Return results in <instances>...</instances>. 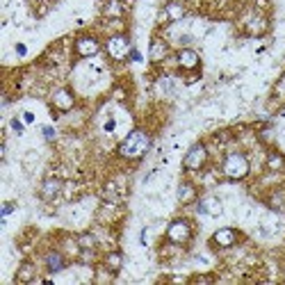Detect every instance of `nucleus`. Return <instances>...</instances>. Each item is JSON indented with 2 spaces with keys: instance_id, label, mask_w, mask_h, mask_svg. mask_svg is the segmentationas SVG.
Instances as JSON below:
<instances>
[{
  "instance_id": "nucleus-1",
  "label": "nucleus",
  "mask_w": 285,
  "mask_h": 285,
  "mask_svg": "<svg viewBox=\"0 0 285 285\" xmlns=\"http://www.w3.org/2000/svg\"><path fill=\"white\" fill-rule=\"evenodd\" d=\"M151 146V137L144 133V130H133L130 135L121 142L119 146V155L121 158H128V160H139L149 151Z\"/></svg>"
},
{
  "instance_id": "nucleus-2",
  "label": "nucleus",
  "mask_w": 285,
  "mask_h": 285,
  "mask_svg": "<svg viewBox=\"0 0 285 285\" xmlns=\"http://www.w3.org/2000/svg\"><path fill=\"white\" fill-rule=\"evenodd\" d=\"M249 173V160L242 153H231L224 160V176L231 180H242Z\"/></svg>"
},
{
  "instance_id": "nucleus-3",
  "label": "nucleus",
  "mask_w": 285,
  "mask_h": 285,
  "mask_svg": "<svg viewBox=\"0 0 285 285\" xmlns=\"http://www.w3.org/2000/svg\"><path fill=\"white\" fill-rule=\"evenodd\" d=\"M205 158H208L205 146H203V144H194V146L187 151V155H185V160H183V165H185V169L196 171V169H201V167L205 165Z\"/></svg>"
},
{
  "instance_id": "nucleus-4",
  "label": "nucleus",
  "mask_w": 285,
  "mask_h": 285,
  "mask_svg": "<svg viewBox=\"0 0 285 285\" xmlns=\"http://www.w3.org/2000/svg\"><path fill=\"white\" fill-rule=\"evenodd\" d=\"M107 53H110L112 60H126L128 55H130V44H128V39L121 37V34L112 37L107 41Z\"/></svg>"
},
{
  "instance_id": "nucleus-5",
  "label": "nucleus",
  "mask_w": 285,
  "mask_h": 285,
  "mask_svg": "<svg viewBox=\"0 0 285 285\" xmlns=\"http://www.w3.org/2000/svg\"><path fill=\"white\" fill-rule=\"evenodd\" d=\"M189 235H192V228H189V224H187V221H183V219L173 221V224L167 228V237H169L171 242H176V244L187 242Z\"/></svg>"
},
{
  "instance_id": "nucleus-6",
  "label": "nucleus",
  "mask_w": 285,
  "mask_h": 285,
  "mask_svg": "<svg viewBox=\"0 0 285 285\" xmlns=\"http://www.w3.org/2000/svg\"><path fill=\"white\" fill-rule=\"evenodd\" d=\"M98 48H101L98 41L96 39H91V37H83V39L75 41V53L80 55V57H91V55H96Z\"/></svg>"
},
{
  "instance_id": "nucleus-7",
  "label": "nucleus",
  "mask_w": 285,
  "mask_h": 285,
  "mask_svg": "<svg viewBox=\"0 0 285 285\" xmlns=\"http://www.w3.org/2000/svg\"><path fill=\"white\" fill-rule=\"evenodd\" d=\"M73 94H71V91L68 89H57L53 94V105L57 107V110H60V112H68V110H71V107H73Z\"/></svg>"
},
{
  "instance_id": "nucleus-8",
  "label": "nucleus",
  "mask_w": 285,
  "mask_h": 285,
  "mask_svg": "<svg viewBox=\"0 0 285 285\" xmlns=\"http://www.w3.org/2000/svg\"><path fill=\"white\" fill-rule=\"evenodd\" d=\"M199 53L196 50H192V48H183L178 53V64L183 68H196L199 67Z\"/></svg>"
},
{
  "instance_id": "nucleus-9",
  "label": "nucleus",
  "mask_w": 285,
  "mask_h": 285,
  "mask_svg": "<svg viewBox=\"0 0 285 285\" xmlns=\"http://www.w3.org/2000/svg\"><path fill=\"white\" fill-rule=\"evenodd\" d=\"M60 189H62V183L57 178H46L44 185H41V199L50 201V199H55V196L60 194Z\"/></svg>"
},
{
  "instance_id": "nucleus-10",
  "label": "nucleus",
  "mask_w": 285,
  "mask_h": 285,
  "mask_svg": "<svg viewBox=\"0 0 285 285\" xmlns=\"http://www.w3.org/2000/svg\"><path fill=\"white\" fill-rule=\"evenodd\" d=\"M199 212L217 217L219 212H221V203H219V199H215V196H205V199L199 203Z\"/></svg>"
},
{
  "instance_id": "nucleus-11",
  "label": "nucleus",
  "mask_w": 285,
  "mask_h": 285,
  "mask_svg": "<svg viewBox=\"0 0 285 285\" xmlns=\"http://www.w3.org/2000/svg\"><path fill=\"white\" fill-rule=\"evenodd\" d=\"M212 240H215V244H219V247H233L235 240H237V235H235L233 228H219Z\"/></svg>"
},
{
  "instance_id": "nucleus-12",
  "label": "nucleus",
  "mask_w": 285,
  "mask_h": 285,
  "mask_svg": "<svg viewBox=\"0 0 285 285\" xmlns=\"http://www.w3.org/2000/svg\"><path fill=\"white\" fill-rule=\"evenodd\" d=\"M196 199V189L192 183H180L178 187V201L180 203H192Z\"/></svg>"
},
{
  "instance_id": "nucleus-13",
  "label": "nucleus",
  "mask_w": 285,
  "mask_h": 285,
  "mask_svg": "<svg viewBox=\"0 0 285 285\" xmlns=\"http://www.w3.org/2000/svg\"><path fill=\"white\" fill-rule=\"evenodd\" d=\"M46 267L50 271H62L64 269V258L57 251H50V253L46 255Z\"/></svg>"
},
{
  "instance_id": "nucleus-14",
  "label": "nucleus",
  "mask_w": 285,
  "mask_h": 285,
  "mask_svg": "<svg viewBox=\"0 0 285 285\" xmlns=\"http://www.w3.org/2000/svg\"><path fill=\"white\" fill-rule=\"evenodd\" d=\"M165 16L169 18V21H180V18L185 16V7L178 5V2H169V5L165 7Z\"/></svg>"
},
{
  "instance_id": "nucleus-15",
  "label": "nucleus",
  "mask_w": 285,
  "mask_h": 285,
  "mask_svg": "<svg viewBox=\"0 0 285 285\" xmlns=\"http://www.w3.org/2000/svg\"><path fill=\"white\" fill-rule=\"evenodd\" d=\"M103 14L110 16V18H119L123 14V5H121L119 0H107L105 7H103Z\"/></svg>"
},
{
  "instance_id": "nucleus-16",
  "label": "nucleus",
  "mask_w": 285,
  "mask_h": 285,
  "mask_svg": "<svg viewBox=\"0 0 285 285\" xmlns=\"http://www.w3.org/2000/svg\"><path fill=\"white\" fill-rule=\"evenodd\" d=\"M167 44H162V41H153V46H151V60L153 62H162L167 57Z\"/></svg>"
},
{
  "instance_id": "nucleus-17",
  "label": "nucleus",
  "mask_w": 285,
  "mask_h": 285,
  "mask_svg": "<svg viewBox=\"0 0 285 285\" xmlns=\"http://www.w3.org/2000/svg\"><path fill=\"white\" fill-rule=\"evenodd\" d=\"M32 278H34V267H32L30 263H25L21 269H18V274H16V281H18V283H30Z\"/></svg>"
},
{
  "instance_id": "nucleus-18",
  "label": "nucleus",
  "mask_w": 285,
  "mask_h": 285,
  "mask_svg": "<svg viewBox=\"0 0 285 285\" xmlns=\"http://www.w3.org/2000/svg\"><path fill=\"white\" fill-rule=\"evenodd\" d=\"M283 165H285V160L278 155V153H271L269 158H267V167L269 169H274V171H278V169H283Z\"/></svg>"
},
{
  "instance_id": "nucleus-19",
  "label": "nucleus",
  "mask_w": 285,
  "mask_h": 285,
  "mask_svg": "<svg viewBox=\"0 0 285 285\" xmlns=\"http://www.w3.org/2000/svg\"><path fill=\"white\" fill-rule=\"evenodd\" d=\"M121 263H123V258H121V253H110L107 255V269H121Z\"/></svg>"
},
{
  "instance_id": "nucleus-20",
  "label": "nucleus",
  "mask_w": 285,
  "mask_h": 285,
  "mask_svg": "<svg viewBox=\"0 0 285 285\" xmlns=\"http://www.w3.org/2000/svg\"><path fill=\"white\" fill-rule=\"evenodd\" d=\"M78 244L84 249V251H89L94 244H96V240H94V235H89V233H84V235H80L78 237Z\"/></svg>"
},
{
  "instance_id": "nucleus-21",
  "label": "nucleus",
  "mask_w": 285,
  "mask_h": 285,
  "mask_svg": "<svg viewBox=\"0 0 285 285\" xmlns=\"http://www.w3.org/2000/svg\"><path fill=\"white\" fill-rule=\"evenodd\" d=\"M12 210H14V203H5V205H2V217L12 215Z\"/></svg>"
},
{
  "instance_id": "nucleus-22",
  "label": "nucleus",
  "mask_w": 285,
  "mask_h": 285,
  "mask_svg": "<svg viewBox=\"0 0 285 285\" xmlns=\"http://www.w3.org/2000/svg\"><path fill=\"white\" fill-rule=\"evenodd\" d=\"M12 128H14L16 133H23V123L18 119H12Z\"/></svg>"
},
{
  "instance_id": "nucleus-23",
  "label": "nucleus",
  "mask_w": 285,
  "mask_h": 285,
  "mask_svg": "<svg viewBox=\"0 0 285 285\" xmlns=\"http://www.w3.org/2000/svg\"><path fill=\"white\" fill-rule=\"evenodd\" d=\"M44 135H46V139H53V137H55V130H53V128L46 126V128H44Z\"/></svg>"
},
{
  "instance_id": "nucleus-24",
  "label": "nucleus",
  "mask_w": 285,
  "mask_h": 285,
  "mask_svg": "<svg viewBox=\"0 0 285 285\" xmlns=\"http://www.w3.org/2000/svg\"><path fill=\"white\" fill-rule=\"evenodd\" d=\"M23 119H25V123H32V121H34V114H32V112H25V114H23Z\"/></svg>"
},
{
  "instance_id": "nucleus-25",
  "label": "nucleus",
  "mask_w": 285,
  "mask_h": 285,
  "mask_svg": "<svg viewBox=\"0 0 285 285\" xmlns=\"http://www.w3.org/2000/svg\"><path fill=\"white\" fill-rule=\"evenodd\" d=\"M130 57H133L135 62H139V60H142V55L137 53V50H130Z\"/></svg>"
},
{
  "instance_id": "nucleus-26",
  "label": "nucleus",
  "mask_w": 285,
  "mask_h": 285,
  "mask_svg": "<svg viewBox=\"0 0 285 285\" xmlns=\"http://www.w3.org/2000/svg\"><path fill=\"white\" fill-rule=\"evenodd\" d=\"M16 53H18V55H25V46L18 44V46H16Z\"/></svg>"
}]
</instances>
